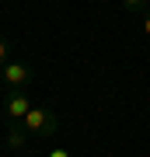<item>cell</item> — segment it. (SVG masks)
I'll return each mask as SVG.
<instances>
[{"label": "cell", "mask_w": 150, "mask_h": 157, "mask_svg": "<svg viewBox=\"0 0 150 157\" xmlns=\"http://www.w3.org/2000/svg\"><path fill=\"white\" fill-rule=\"evenodd\" d=\"M32 67L28 63H14V59H7L4 63V70H0V80L7 84V91H25L28 84H32Z\"/></svg>", "instance_id": "6da1fadb"}, {"label": "cell", "mask_w": 150, "mask_h": 157, "mask_svg": "<svg viewBox=\"0 0 150 157\" xmlns=\"http://www.w3.org/2000/svg\"><path fill=\"white\" fill-rule=\"evenodd\" d=\"M21 126H25V133L28 136H45V133H56V119L45 112V108H28V115L21 119Z\"/></svg>", "instance_id": "7a4b0ae2"}, {"label": "cell", "mask_w": 150, "mask_h": 157, "mask_svg": "<svg viewBox=\"0 0 150 157\" xmlns=\"http://www.w3.org/2000/svg\"><path fill=\"white\" fill-rule=\"evenodd\" d=\"M28 108H32V101H28L25 91H7L4 94V115L11 119V122H21L28 115Z\"/></svg>", "instance_id": "3957f363"}, {"label": "cell", "mask_w": 150, "mask_h": 157, "mask_svg": "<svg viewBox=\"0 0 150 157\" xmlns=\"http://www.w3.org/2000/svg\"><path fill=\"white\" fill-rule=\"evenodd\" d=\"M25 126L21 122H11V129H7V147H11V150H17V147H25Z\"/></svg>", "instance_id": "277c9868"}, {"label": "cell", "mask_w": 150, "mask_h": 157, "mask_svg": "<svg viewBox=\"0 0 150 157\" xmlns=\"http://www.w3.org/2000/svg\"><path fill=\"white\" fill-rule=\"evenodd\" d=\"M122 7H126L129 14H143L147 7H150V0H122Z\"/></svg>", "instance_id": "5b68a950"}, {"label": "cell", "mask_w": 150, "mask_h": 157, "mask_svg": "<svg viewBox=\"0 0 150 157\" xmlns=\"http://www.w3.org/2000/svg\"><path fill=\"white\" fill-rule=\"evenodd\" d=\"M140 28H143V35H147V39H150V7H147V11H143V17H140Z\"/></svg>", "instance_id": "8992f818"}, {"label": "cell", "mask_w": 150, "mask_h": 157, "mask_svg": "<svg viewBox=\"0 0 150 157\" xmlns=\"http://www.w3.org/2000/svg\"><path fill=\"white\" fill-rule=\"evenodd\" d=\"M4 63H7V39L0 35V70H4Z\"/></svg>", "instance_id": "52a82bcc"}, {"label": "cell", "mask_w": 150, "mask_h": 157, "mask_svg": "<svg viewBox=\"0 0 150 157\" xmlns=\"http://www.w3.org/2000/svg\"><path fill=\"white\" fill-rule=\"evenodd\" d=\"M49 157H67V150H52V154H49Z\"/></svg>", "instance_id": "ba28073f"}]
</instances>
